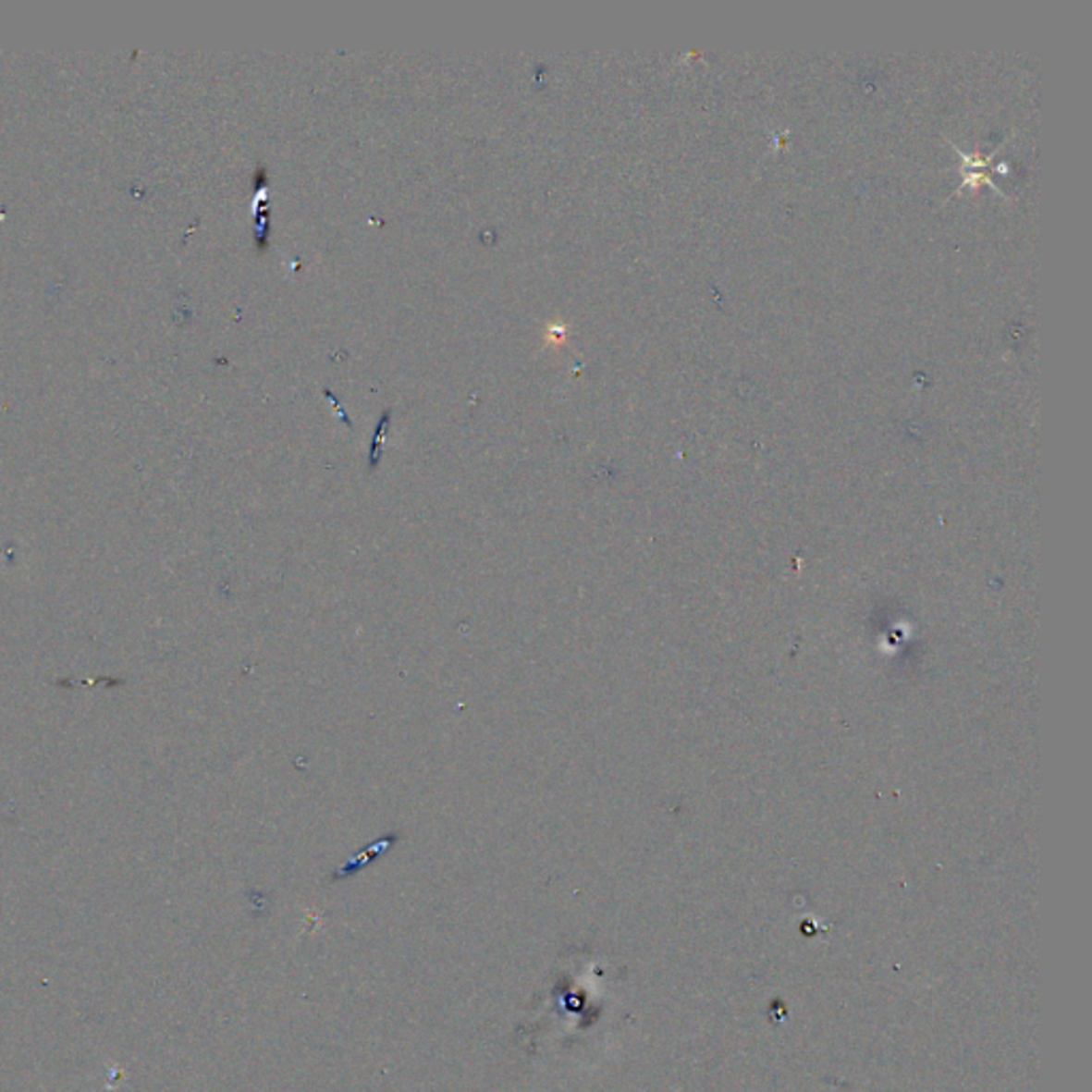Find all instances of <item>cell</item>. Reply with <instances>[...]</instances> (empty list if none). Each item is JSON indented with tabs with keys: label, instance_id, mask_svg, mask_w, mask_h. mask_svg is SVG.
<instances>
[{
	"label": "cell",
	"instance_id": "cell-1",
	"mask_svg": "<svg viewBox=\"0 0 1092 1092\" xmlns=\"http://www.w3.org/2000/svg\"><path fill=\"white\" fill-rule=\"evenodd\" d=\"M398 840H399V834L398 832H391V834H386V837H380L378 840H374L372 845H367L363 852L354 855V858L350 862H348V865H344L342 868H339V871L336 873V879L348 877V875L357 873L359 868L372 865V860L380 858L382 853H386L395 843H398Z\"/></svg>",
	"mask_w": 1092,
	"mask_h": 1092
},
{
	"label": "cell",
	"instance_id": "cell-2",
	"mask_svg": "<svg viewBox=\"0 0 1092 1092\" xmlns=\"http://www.w3.org/2000/svg\"><path fill=\"white\" fill-rule=\"evenodd\" d=\"M386 425H388V412L382 416L378 431H375L374 436V442H372V448H370V468L375 470L380 463V457H382V440H385L386 436Z\"/></svg>",
	"mask_w": 1092,
	"mask_h": 1092
}]
</instances>
